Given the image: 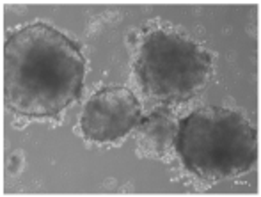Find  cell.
I'll use <instances>...</instances> for the list:
<instances>
[{"instance_id":"6da1fadb","label":"cell","mask_w":261,"mask_h":197,"mask_svg":"<svg viewBox=\"0 0 261 197\" xmlns=\"http://www.w3.org/2000/svg\"><path fill=\"white\" fill-rule=\"evenodd\" d=\"M84 75L86 59L80 46L52 25H25L4 43V103L18 116H59L80 98Z\"/></svg>"},{"instance_id":"7a4b0ae2","label":"cell","mask_w":261,"mask_h":197,"mask_svg":"<svg viewBox=\"0 0 261 197\" xmlns=\"http://www.w3.org/2000/svg\"><path fill=\"white\" fill-rule=\"evenodd\" d=\"M183 165L199 178L224 180L247 173L258 158V133L245 116L224 107H201L176 131Z\"/></svg>"},{"instance_id":"3957f363","label":"cell","mask_w":261,"mask_h":197,"mask_svg":"<svg viewBox=\"0 0 261 197\" xmlns=\"http://www.w3.org/2000/svg\"><path fill=\"white\" fill-rule=\"evenodd\" d=\"M135 71L149 98L165 105L183 103L208 83L212 55L178 32L153 29L142 39Z\"/></svg>"},{"instance_id":"277c9868","label":"cell","mask_w":261,"mask_h":197,"mask_svg":"<svg viewBox=\"0 0 261 197\" xmlns=\"http://www.w3.org/2000/svg\"><path fill=\"white\" fill-rule=\"evenodd\" d=\"M141 103L126 87L112 86L100 89L89 98L80 118L86 138L112 142L124 137L141 121Z\"/></svg>"},{"instance_id":"5b68a950","label":"cell","mask_w":261,"mask_h":197,"mask_svg":"<svg viewBox=\"0 0 261 197\" xmlns=\"http://www.w3.org/2000/svg\"><path fill=\"white\" fill-rule=\"evenodd\" d=\"M178 123L167 108H156L137 125L139 142L146 148V151L162 156L174 146Z\"/></svg>"}]
</instances>
